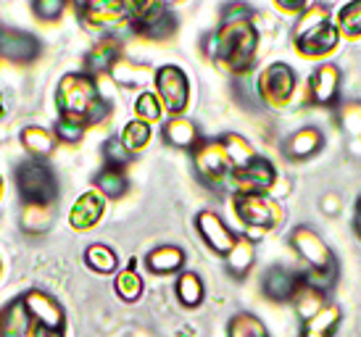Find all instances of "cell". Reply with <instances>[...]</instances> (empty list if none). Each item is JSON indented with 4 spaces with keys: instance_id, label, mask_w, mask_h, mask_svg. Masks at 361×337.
Listing matches in <instances>:
<instances>
[{
    "instance_id": "obj_1",
    "label": "cell",
    "mask_w": 361,
    "mask_h": 337,
    "mask_svg": "<svg viewBox=\"0 0 361 337\" xmlns=\"http://www.w3.org/2000/svg\"><path fill=\"white\" fill-rule=\"evenodd\" d=\"M256 48H259V32L251 21V8L240 3L227 6L221 13L219 30L206 37V53L235 74H245L251 69Z\"/></svg>"
},
{
    "instance_id": "obj_2",
    "label": "cell",
    "mask_w": 361,
    "mask_h": 337,
    "mask_svg": "<svg viewBox=\"0 0 361 337\" xmlns=\"http://www.w3.org/2000/svg\"><path fill=\"white\" fill-rule=\"evenodd\" d=\"M56 106H59V119L74 121L80 127L101 124L111 114L109 100L101 95V90L95 85L90 74L77 71L66 74L56 87Z\"/></svg>"
},
{
    "instance_id": "obj_3",
    "label": "cell",
    "mask_w": 361,
    "mask_h": 337,
    "mask_svg": "<svg viewBox=\"0 0 361 337\" xmlns=\"http://www.w3.org/2000/svg\"><path fill=\"white\" fill-rule=\"evenodd\" d=\"M293 40H295V48L309 59H322V56L332 53L341 42V35L330 21V8L322 3L306 6V11L298 13Z\"/></svg>"
},
{
    "instance_id": "obj_4",
    "label": "cell",
    "mask_w": 361,
    "mask_h": 337,
    "mask_svg": "<svg viewBox=\"0 0 361 337\" xmlns=\"http://www.w3.org/2000/svg\"><path fill=\"white\" fill-rule=\"evenodd\" d=\"M16 188L24 206H51L59 195V179L45 161L27 159L16 168Z\"/></svg>"
},
{
    "instance_id": "obj_5",
    "label": "cell",
    "mask_w": 361,
    "mask_h": 337,
    "mask_svg": "<svg viewBox=\"0 0 361 337\" xmlns=\"http://www.w3.org/2000/svg\"><path fill=\"white\" fill-rule=\"evenodd\" d=\"M127 21L148 40H166L177 30V19L164 3H127Z\"/></svg>"
},
{
    "instance_id": "obj_6",
    "label": "cell",
    "mask_w": 361,
    "mask_h": 337,
    "mask_svg": "<svg viewBox=\"0 0 361 337\" xmlns=\"http://www.w3.org/2000/svg\"><path fill=\"white\" fill-rule=\"evenodd\" d=\"M153 82H156V90H159L161 106L169 111L171 116H180L182 111L188 109V100H190V82H188V74H185L180 66L166 63V66L156 69Z\"/></svg>"
},
{
    "instance_id": "obj_7",
    "label": "cell",
    "mask_w": 361,
    "mask_h": 337,
    "mask_svg": "<svg viewBox=\"0 0 361 337\" xmlns=\"http://www.w3.org/2000/svg\"><path fill=\"white\" fill-rule=\"evenodd\" d=\"M256 92L271 109H285L295 92V71L288 63H271L261 71L259 82H256Z\"/></svg>"
},
{
    "instance_id": "obj_8",
    "label": "cell",
    "mask_w": 361,
    "mask_h": 337,
    "mask_svg": "<svg viewBox=\"0 0 361 337\" xmlns=\"http://www.w3.org/2000/svg\"><path fill=\"white\" fill-rule=\"evenodd\" d=\"M192 164L206 185H221L232 174V161L221 140H206L192 148Z\"/></svg>"
},
{
    "instance_id": "obj_9",
    "label": "cell",
    "mask_w": 361,
    "mask_h": 337,
    "mask_svg": "<svg viewBox=\"0 0 361 337\" xmlns=\"http://www.w3.org/2000/svg\"><path fill=\"white\" fill-rule=\"evenodd\" d=\"M232 206H235V214L245 227L271 229L282 221L280 206L267 195H235Z\"/></svg>"
},
{
    "instance_id": "obj_10",
    "label": "cell",
    "mask_w": 361,
    "mask_h": 337,
    "mask_svg": "<svg viewBox=\"0 0 361 337\" xmlns=\"http://www.w3.org/2000/svg\"><path fill=\"white\" fill-rule=\"evenodd\" d=\"M230 179L232 185H235V190H238V195H264L274 185L277 171L271 166V161L256 156L245 166L232 168Z\"/></svg>"
},
{
    "instance_id": "obj_11",
    "label": "cell",
    "mask_w": 361,
    "mask_h": 337,
    "mask_svg": "<svg viewBox=\"0 0 361 337\" xmlns=\"http://www.w3.org/2000/svg\"><path fill=\"white\" fill-rule=\"evenodd\" d=\"M24 303L32 317V327L51 329V332H66V314L59 300L42 290L24 293Z\"/></svg>"
},
{
    "instance_id": "obj_12",
    "label": "cell",
    "mask_w": 361,
    "mask_h": 337,
    "mask_svg": "<svg viewBox=\"0 0 361 337\" xmlns=\"http://www.w3.org/2000/svg\"><path fill=\"white\" fill-rule=\"evenodd\" d=\"M42 53L40 40L30 32L0 27V59L11 63H32Z\"/></svg>"
},
{
    "instance_id": "obj_13",
    "label": "cell",
    "mask_w": 361,
    "mask_h": 337,
    "mask_svg": "<svg viewBox=\"0 0 361 337\" xmlns=\"http://www.w3.org/2000/svg\"><path fill=\"white\" fill-rule=\"evenodd\" d=\"M290 245L298 250V256L311 266V271L317 269H327L335 266V258H332L327 243L314 232L311 227H295L290 235Z\"/></svg>"
},
{
    "instance_id": "obj_14",
    "label": "cell",
    "mask_w": 361,
    "mask_h": 337,
    "mask_svg": "<svg viewBox=\"0 0 361 337\" xmlns=\"http://www.w3.org/2000/svg\"><path fill=\"white\" fill-rule=\"evenodd\" d=\"M80 19L85 21L87 30H116V27H121L127 21V3H116V0L85 3V6H80Z\"/></svg>"
},
{
    "instance_id": "obj_15",
    "label": "cell",
    "mask_w": 361,
    "mask_h": 337,
    "mask_svg": "<svg viewBox=\"0 0 361 337\" xmlns=\"http://www.w3.org/2000/svg\"><path fill=\"white\" fill-rule=\"evenodd\" d=\"M195 227L201 232L203 243L209 245L216 256H224L235 248V243H238V235L232 232L224 221H221L219 214H214V211H201L198 216H195Z\"/></svg>"
},
{
    "instance_id": "obj_16",
    "label": "cell",
    "mask_w": 361,
    "mask_h": 337,
    "mask_svg": "<svg viewBox=\"0 0 361 337\" xmlns=\"http://www.w3.org/2000/svg\"><path fill=\"white\" fill-rule=\"evenodd\" d=\"M303 285V277H298L295 271L282 266H271L264 279H261V290L264 295L274 300V303H285V300H293V295L298 293V288Z\"/></svg>"
},
{
    "instance_id": "obj_17",
    "label": "cell",
    "mask_w": 361,
    "mask_h": 337,
    "mask_svg": "<svg viewBox=\"0 0 361 337\" xmlns=\"http://www.w3.org/2000/svg\"><path fill=\"white\" fill-rule=\"evenodd\" d=\"M311 100L317 106H332L338 92H341V69L335 63H322L311 74Z\"/></svg>"
},
{
    "instance_id": "obj_18",
    "label": "cell",
    "mask_w": 361,
    "mask_h": 337,
    "mask_svg": "<svg viewBox=\"0 0 361 337\" xmlns=\"http://www.w3.org/2000/svg\"><path fill=\"white\" fill-rule=\"evenodd\" d=\"M32 317L27 311L24 295L11 300L8 306L0 308V337H30Z\"/></svg>"
},
{
    "instance_id": "obj_19",
    "label": "cell",
    "mask_w": 361,
    "mask_h": 337,
    "mask_svg": "<svg viewBox=\"0 0 361 337\" xmlns=\"http://www.w3.org/2000/svg\"><path fill=\"white\" fill-rule=\"evenodd\" d=\"M103 211H106V203L98 192H82L77 203L71 206V214H69V221L71 227L77 229V232H85V229H92L98 221L103 219Z\"/></svg>"
},
{
    "instance_id": "obj_20",
    "label": "cell",
    "mask_w": 361,
    "mask_h": 337,
    "mask_svg": "<svg viewBox=\"0 0 361 337\" xmlns=\"http://www.w3.org/2000/svg\"><path fill=\"white\" fill-rule=\"evenodd\" d=\"M324 145V137L317 127H303L298 132H293L288 142H285V156L290 161H306L314 153H319V148Z\"/></svg>"
},
{
    "instance_id": "obj_21",
    "label": "cell",
    "mask_w": 361,
    "mask_h": 337,
    "mask_svg": "<svg viewBox=\"0 0 361 337\" xmlns=\"http://www.w3.org/2000/svg\"><path fill=\"white\" fill-rule=\"evenodd\" d=\"M161 135H164V142L171 145V148L192 150L198 145V127H195L190 119H185V116H171V119L164 124Z\"/></svg>"
},
{
    "instance_id": "obj_22",
    "label": "cell",
    "mask_w": 361,
    "mask_h": 337,
    "mask_svg": "<svg viewBox=\"0 0 361 337\" xmlns=\"http://www.w3.org/2000/svg\"><path fill=\"white\" fill-rule=\"evenodd\" d=\"M119 61V42L116 40H101L90 48V53L85 56V74H103L111 71Z\"/></svg>"
},
{
    "instance_id": "obj_23",
    "label": "cell",
    "mask_w": 361,
    "mask_h": 337,
    "mask_svg": "<svg viewBox=\"0 0 361 337\" xmlns=\"http://www.w3.org/2000/svg\"><path fill=\"white\" fill-rule=\"evenodd\" d=\"M182 264H185V253L177 245H159L145 256V266L153 274H174L182 269Z\"/></svg>"
},
{
    "instance_id": "obj_24",
    "label": "cell",
    "mask_w": 361,
    "mask_h": 337,
    "mask_svg": "<svg viewBox=\"0 0 361 337\" xmlns=\"http://www.w3.org/2000/svg\"><path fill=\"white\" fill-rule=\"evenodd\" d=\"M21 145L27 148V153H30L32 159L42 161L45 156H51L53 148H56V135L48 132L45 127L32 124V127L21 129Z\"/></svg>"
},
{
    "instance_id": "obj_25",
    "label": "cell",
    "mask_w": 361,
    "mask_h": 337,
    "mask_svg": "<svg viewBox=\"0 0 361 337\" xmlns=\"http://www.w3.org/2000/svg\"><path fill=\"white\" fill-rule=\"evenodd\" d=\"M341 324V308L338 306H324L319 314L303 321L301 337H332L335 329Z\"/></svg>"
},
{
    "instance_id": "obj_26",
    "label": "cell",
    "mask_w": 361,
    "mask_h": 337,
    "mask_svg": "<svg viewBox=\"0 0 361 337\" xmlns=\"http://www.w3.org/2000/svg\"><path fill=\"white\" fill-rule=\"evenodd\" d=\"M174 293H177V300H180L185 308H198L203 303V279L195 274V271H182L177 277V285H174Z\"/></svg>"
},
{
    "instance_id": "obj_27",
    "label": "cell",
    "mask_w": 361,
    "mask_h": 337,
    "mask_svg": "<svg viewBox=\"0 0 361 337\" xmlns=\"http://www.w3.org/2000/svg\"><path fill=\"white\" fill-rule=\"evenodd\" d=\"M253 261H256V248H253V243L248 238H238L235 243V248L227 253V269H230L232 277H245L248 271H251Z\"/></svg>"
},
{
    "instance_id": "obj_28",
    "label": "cell",
    "mask_w": 361,
    "mask_h": 337,
    "mask_svg": "<svg viewBox=\"0 0 361 337\" xmlns=\"http://www.w3.org/2000/svg\"><path fill=\"white\" fill-rule=\"evenodd\" d=\"M92 185L95 190H101L106 198H121L127 188H130V182H127V174L121 171V168H111V166H103L95 177H92Z\"/></svg>"
},
{
    "instance_id": "obj_29",
    "label": "cell",
    "mask_w": 361,
    "mask_h": 337,
    "mask_svg": "<svg viewBox=\"0 0 361 337\" xmlns=\"http://www.w3.org/2000/svg\"><path fill=\"white\" fill-rule=\"evenodd\" d=\"M85 264H87L95 274H111V271H116L119 258H116V253H114L109 245L95 243V245H90V248L85 250Z\"/></svg>"
},
{
    "instance_id": "obj_30",
    "label": "cell",
    "mask_w": 361,
    "mask_h": 337,
    "mask_svg": "<svg viewBox=\"0 0 361 337\" xmlns=\"http://www.w3.org/2000/svg\"><path fill=\"white\" fill-rule=\"evenodd\" d=\"M114 288H116V295L124 300V303H135V300H140L142 295V277L135 271V264L119 271L116 274V282H114Z\"/></svg>"
},
{
    "instance_id": "obj_31",
    "label": "cell",
    "mask_w": 361,
    "mask_h": 337,
    "mask_svg": "<svg viewBox=\"0 0 361 337\" xmlns=\"http://www.w3.org/2000/svg\"><path fill=\"white\" fill-rule=\"evenodd\" d=\"M119 140L130 153H140V150L151 142V124H145V121H140V119L127 121L124 129H121Z\"/></svg>"
},
{
    "instance_id": "obj_32",
    "label": "cell",
    "mask_w": 361,
    "mask_h": 337,
    "mask_svg": "<svg viewBox=\"0 0 361 337\" xmlns=\"http://www.w3.org/2000/svg\"><path fill=\"white\" fill-rule=\"evenodd\" d=\"M293 303H295V311H298V317L306 321V319H311L314 314H319L322 308H324V295H322L319 290L309 288V285L303 282L301 288H298V293L293 295Z\"/></svg>"
},
{
    "instance_id": "obj_33",
    "label": "cell",
    "mask_w": 361,
    "mask_h": 337,
    "mask_svg": "<svg viewBox=\"0 0 361 337\" xmlns=\"http://www.w3.org/2000/svg\"><path fill=\"white\" fill-rule=\"evenodd\" d=\"M227 337H269L264 321L253 314H235L227 327Z\"/></svg>"
},
{
    "instance_id": "obj_34",
    "label": "cell",
    "mask_w": 361,
    "mask_h": 337,
    "mask_svg": "<svg viewBox=\"0 0 361 337\" xmlns=\"http://www.w3.org/2000/svg\"><path fill=\"white\" fill-rule=\"evenodd\" d=\"M148 66H140V63H130V61H116V66L111 69V77L124 85V87H142L145 80H148Z\"/></svg>"
},
{
    "instance_id": "obj_35",
    "label": "cell",
    "mask_w": 361,
    "mask_h": 337,
    "mask_svg": "<svg viewBox=\"0 0 361 337\" xmlns=\"http://www.w3.org/2000/svg\"><path fill=\"white\" fill-rule=\"evenodd\" d=\"M221 142H224V148H227V156H230V161H232V168L245 166L251 159H256L251 145H248V140L240 137V135H224Z\"/></svg>"
},
{
    "instance_id": "obj_36",
    "label": "cell",
    "mask_w": 361,
    "mask_h": 337,
    "mask_svg": "<svg viewBox=\"0 0 361 337\" xmlns=\"http://www.w3.org/2000/svg\"><path fill=\"white\" fill-rule=\"evenodd\" d=\"M51 206H24L21 214V227L27 232H42L51 224Z\"/></svg>"
},
{
    "instance_id": "obj_37",
    "label": "cell",
    "mask_w": 361,
    "mask_h": 337,
    "mask_svg": "<svg viewBox=\"0 0 361 337\" xmlns=\"http://www.w3.org/2000/svg\"><path fill=\"white\" fill-rule=\"evenodd\" d=\"M161 106L159 95H153V92H140L137 100H135V114H137V119L145 121V124H153V121L161 119Z\"/></svg>"
},
{
    "instance_id": "obj_38",
    "label": "cell",
    "mask_w": 361,
    "mask_h": 337,
    "mask_svg": "<svg viewBox=\"0 0 361 337\" xmlns=\"http://www.w3.org/2000/svg\"><path fill=\"white\" fill-rule=\"evenodd\" d=\"M338 24L345 35L351 37H359L361 35V0H353L348 6H343L341 13H338Z\"/></svg>"
},
{
    "instance_id": "obj_39",
    "label": "cell",
    "mask_w": 361,
    "mask_h": 337,
    "mask_svg": "<svg viewBox=\"0 0 361 337\" xmlns=\"http://www.w3.org/2000/svg\"><path fill=\"white\" fill-rule=\"evenodd\" d=\"M103 159H106V166L124 168L127 164H130L132 153L121 145L119 137H111V140H106V142H103Z\"/></svg>"
},
{
    "instance_id": "obj_40",
    "label": "cell",
    "mask_w": 361,
    "mask_h": 337,
    "mask_svg": "<svg viewBox=\"0 0 361 337\" xmlns=\"http://www.w3.org/2000/svg\"><path fill=\"white\" fill-rule=\"evenodd\" d=\"M32 11L40 21H56L66 11V3H61V0H35Z\"/></svg>"
},
{
    "instance_id": "obj_41",
    "label": "cell",
    "mask_w": 361,
    "mask_h": 337,
    "mask_svg": "<svg viewBox=\"0 0 361 337\" xmlns=\"http://www.w3.org/2000/svg\"><path fill=\"white\" fill-rule=\"evenodd\" d=\"M56 137L61 140V142H69V145H77L82 137H85V127H80V124H74V121H63L59 119V124H56V132H53Z\"/></svg>"
},
{
    "instance_id": "obj_42",
    "label": "cell",
    "mask_w": 361,
    "mask_h": 337,
    "mask_svg": "<svg viewBox=\"0 0 361 337\" xmlns=\"http://www.w3.org/2000/svg\"><path fill=\"white\" fill-rule=\"evenodd\" d=\"M341 124L348 129V132H361V106H356V103H348V106H343Z\"/></svg>"
},
{
    "instance_id": "obj_43",
    "label": "cell",
    "mask_w": 361,
    "mask_h": 337,
    "mask_svg": "<svg viewBox=\"0 0 361 337\" xmlns=\"http://www.w3.org/2000/svg\"><path fill=\"white\" fill-rule=\"evenodd\" d=\"M30 337H66V332H51V329H37V327H32Z\"/></svg>"
},
{
    "instance_id": "obj_44",
    "label": "cell",
    "mask_w": 361,
    "mask_h": 337,
    "mask_svg": "<svg viewBox=\"0 0 361 337\" xmlns=\"http://www.w3.org/2000/svg\"><path fill=\"white\" fill-rule=\"evenodd\" d=\"M353 229H356V235L361 238V198L356 203V214H353Z\"/></svg>"
},
{
    "instance_id": "obj_45",
    "label": "cell",
    "mask_w": 361,
    "mask_h": 337,
    "mask_svg": "<svg viewBox=\"0 0 361 337\" xmlns=\"http://www.w3.org/2000/svg\"><path fill=\"white\" fill-rule=\"evenodd\" d=\"M0 200H3V177H0Z\"/></svg>"
},
{
    "instance_id": "obj_46",
    "label": "cell",
    "mask_w": 361,
    "mask_h": 337,
    "mask_svg": "<svg viewBox=\"0 0 361 337\" xmlns=\"http://www.w3.org/2000/svg\"><path fill=\"white\" fill-rule=\"evenodd\" d=\"M0 114H3V100H0Z\"/></svg>"
}]
</instances>
